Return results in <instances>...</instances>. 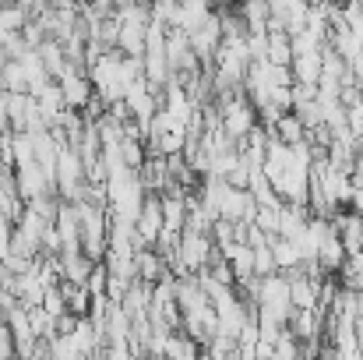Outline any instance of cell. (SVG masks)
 I'll return each instance as SVG.
<instances>
[{
  "mask_svg": "<svg viewBox=\"0 0 363 360\" xmlns=\"http://www.w3.org/2000/svg\"><path fill=\"white\" fill-rule=\"evenodd\" d=\"M191 36V46H194V53H198V60L205 64V71H212V60H216V53H219V46H223V14H208L194 32H187Z\"/></svg>",
  "mask_w": 363,
  "mask_h": 360,
  "instance_id": "obj_4",
  "label": "cell"
},
{
  "mask_svg": "<svg viewBox=\"0 0 363 360\" xmlns=\"http://www.w3.org/2000/svg\"><path fill=\"white\" fill-rule=\"evenodd\" d=\"M74 209H78V223H82V251L89 258L103 261L106 247H110V205L78 198Z\"/></svg>",
  "mask_w": 363,
  "mask_h": 360,
  "instance_id": "obj_1",
  "label": "cell"
},
{
  "mask_svg": "<svg viewBox=\"0 0 363 360\" xmlns=\"http://www.w3.org/2000/svg\"><path fill=\"white\" fill-rule=\"evenodd\" d=\"M268 60L293 67V36L286 28H268Z\"/></svg>",
  "mask_w": 363,
  "mask_h": 360,
  "instance_id": "obj_8",
  "label": "cell"
},
{
  "mask_svg": "<svg viewBox=\"0 0 363 360\" xmlns=\"http://www.w3.org/2000/svg\"><path fill=\"white\" fill-rule=\"evenodd\" d=\"M162 227H166V219H162V195H148L145 198V205H141V212H138V219H134V230H138V244L141 247H155L159 237H162Z\"/></svg>",
  "mask_w": 363,
  "mask_h": 360,
  "instance_id": "obj_5",
  "label": "cell"
},
{
  "mask_svg": "<svg viewBox=\"0 0 363 360\" xmlns=\"http://www.w3.org/2000/svg\"><path fill=\"white\" fill-rule=\"evenodd\" d=\"M321 53L325 50H300V53H293V78L318 85V78H321Z\"/></svg>",
  "mask_w": 363,
  "mask_h": 360,
  "instance_id": "obj_6",
  "label": "cell"
},
{
  "mask_svg": "<svg viewBox=\"0 0 363 360\" xmlns=\"http://www.w3.org/2000/svg\"><path fill=\"white\" fill-rule=\"evenodd\" d=\"M7 354H14V332H11V325L4 318L0 322V357H7Z\"/></svg>",
  "mask_w": 363,
  "mask_h": 360,
  "instance_id": "obj_13",
  "label": "cell"
},
{
  "mask_svg": "<svg viewBox=\"0 0 363 360\" xmlns=\"http://www.w3.org/2000/svg\"><path fill=\"white\" fill-rule=\"evenodd\" d=\"M250 247H254V244H250ZM254 272H257V276L279 272V268H275V254H272V240H268V244H257V247H254Z\"/></svg>",
  "mask_w": 363,
  "mask_h": 360,
  "instance_id": "obj_11",
  "label": "cell"
},
{
  "mask_svg": "<svg viewBox=\"0 0 363 360\" xmlns=\"http://www.w3.org/2000/svg\"><path fill=\"white\" fill-rule=\"evenodd\" d=\"M272 131L282 138V141H289V145H300V141H307V124L300 120L296 110H286L282 117L272 124Z\"/></svg>",
  "mask_w": 363,
  "mask_h": 360,
  "instance_id": "obj_9",
  "label": "cell"
},
{
  "mask_svg": "<svg viewBox=\"0 0 363 360\" xmlns=\"http://www.w3.org/2000/svg\"><path fill=\"white\" fill-rule=\"evenodd\" d=\"M0 82H4L7 92H28V75H25V67H21L18 57H11V60L0 67Z\"/></svg>",
  "mask_w": 363,
  "mask_h": 360,
  "instance_id": "obj_10",
  "label": "cell"
},
{
  "mask_svg": "<svg viewBox=\"0 0 363 360\" xmlns=\"http://www.w3.org/2000/svg\"><path fill=\"white\" fill-rule=\"evenodd\" d=\"M360 223H363V212H360Z\"/></svg>",
  "mask_w": 363,
  "mask_h": 360,
  "instance_id": "obj_17",
  "label": "cell"
},
{
  "mask_svg": "<svg viewBox=\"0 0 363 360\" xmlns=\"http://www.w3.org/2000/svg\"><path fill=\"white\" fill-rule=\"evenodd\" d=\"M7 60H11V57H7V50H4V43H0V67H4Z\"/></svg>",
  "mask_w": 363,
  "mask_h": 360,
  "instance_id": "obj_16",
  "label": "cell"
},
{
  "mask_svg": "<svg viewBox=\"0 0 363 360\" xmlns=\"http://www.w3.org/2000/svg\"><path fill=\"white\" fill-rule=\"evenodd\" d=\"M57 82H60L64 99H67V107H71V110H85V107L96 99V89H92L89 67H85V64H78V60H71Z\"/></svg>",
  "mask_w": 363,
  "mask_h": 360,
  "instance_id": "obj_3",
  "label": "cell"
},
{
  "mask_svg": "<svg viewBox=\"0 0 363 360\" xmlns=\"http://www.w3.org/2000/svg\"><path fill=\"white\" fill-rule=\"evenodd\" d=\"M272 254H275V268L279 272H293V268H300L303 265V254H300V247H296V240L289 237H272Z\"/></svg>",
  "mask_w": 363,
  "mask_h": 360,
  "instance_id": "obj_7",
  "label": "cell"
},
{
  "mask_svg": "<svg viewBox=\"0 0 363 360\" xmlns=\"http://www.w3.org/2000/svg\"><path fill=\"white\" fill-rule=\"evenodd\" d=\"M85 184H89V177H85L82 152H78V145L64 141L60 145V159H57V195L64 202H74V198H82Z\"/></svg>",
  "mask_w": 363,
  "mask_h": 360,
  "instance_id": "obj_2",
  "label": "cell"
},
{
  "mask_svg": "<svg viewBox=\"0 0 363 360\" xmlns=\"http://www.w3.org/2000/svg\"><path fill=\"white\" fill-rule=\"evenodd\" d=\"M11 240H14V219L0 216V261L11 254Z\"/></svg>",
  "mask_w": 363,
  "mask_h": 360,
  "instance_id": "obj_12",
  "label": "cell"
},
{
  "mask_svg": "<svg viewBox=\"0 0 363 360\" xmlns=\"http://www.w3.org/2000/svg\"><path fill=\"white\" fill-rule=\"evenodd\" d=\"M7 96H11V92H7L4 82H0V127H11V124H7Z\"/></svg>",
  "mask_w": 363,
  "mask_h": 360,
  "instance_id": "obj_15",
  "label": "cell"
},
{
  "mask_svg": "<svg viewBox=\"0 0 363 360\" xmlns=\"http://www.w3.org/2000/svg\"><path fill=\"white\" fill-rule=\"evenodd\" d=\"M350 71H353V82H357V85L363 89V46H360V53L350 60Z\"/></svg>",
  "mask_w": 363,
  "mask_h": 360,
  "instance_id": "obj_14",
  "label": "cell"
}]
</instances>
